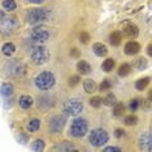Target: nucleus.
Listing matches in <instances>:
<instances>
[{"mask_svg": "<svg viewBox=\"0 0 152 152\" xmlns=\"http://www.w3.org/2000/svg\"><path fill=\"white\" fill-rule=\"evenodd\" d=\"M139 100L138 99H134V100H131V103H130V110L131 112H135V110L139 108Z\"/></svg>", "mask_w": 152, "mask_h": 152, "instance_id": "36", "label": "nucleus"}, {"mask_svg": "<svg viewBox=\"0 0 152 152\" xmlns=\"http://www.w3.org/2000/svg\"><path fill=\"white\" fill-rule=\"evenodd\" d=\"M1 5H3V8H4V11H7V12H13L17 8L15 0H3Z\"/></svg>", "mask_w": 152, "mask_h": 152, "instance_id": "22", "label": "nucleus"}, {"mask_svg": "<svg viewBox=\"0 0 152 152\" xmlns=\"http://www.w3.org/2000/svg\"><path fill=\"white\" fill-rule=\"evenodd\" d=\"M102 103H104L107 107H112V105H115V103H116V96H115V94H112V92L107 94L105 98L102 100Z\"/></svg>", "mask_w": 152, "mask_h": 152, "instance_id": "25", "label": "nucleus"}, {"mask_svg": "<svg viewBox=\"0 0 152 152\" xmlns=\"http://www.w3.org/2000/svg\"><path fill=\"white\" fill-rule=\"evenodd\" d=\"M151 134H143V135H140V139H139V147L140 150L143 151H152V147H151Z\"/></svg>", "mask_w": 152, "mask_h": 152, "instance_id": "11", "label": "nucleus"}, {"mask_svg": "<svg viewBox=\"0 0 152 152\" xmlns=\"http://www.w3.org/2000/svg\"><path fill=\"white\" fill-rule=\"evenodd\" d=\"M121 40H122V37H121V33L120 31H115V33H112L109 35V42L112 46H120L121 44Z\"/></svg>", "mask_w": 152, "mask_h": 152, "instance_id": "19", "label": "nucleus"}, {"mask_svg": "<svg viewBox=\"0 0 152 152\" xmlns=\"http://www.w3.org/2000/svg\"><path fill=\"white\" fill-rule=\"evenodd\" d=\"M65 122H66V120H65L64 116H53L52 118L48 121V127H50V131L52 134H57L60 133V131H63L64 126H65Z\"/></svg>", "mask_w": 152, "mask_h": 152, "instance_id": "8", "label": "nucleus"}, {"mask_svg": "<svg viewBox=\"0 0 152 152\" xmlns=\"http://www.w3.org/2000/svg\"><path fill=\"white\" fill-rule=\"evenodd\" d=\"M7 73L9 75H13V77H20L25 73V65L20 61H9L8 64L5 65Z\"/></svg>", "mask_w": 152, "mask_h": 152, "instance_id": "9", "label": "nucleus"}, {"mask_svg": "<svg viewBox=\"0 0 152 152\" xmlns=\"http://www.w3.org/2000/svg\"><path fill=\"white\" fill-rule=\"evenodd\" d=\"M124 110H125V105H124L122 103H115V107H113V115H115L116 117L122 115Z\"/></svg>", "mask_w": 152, "mask_h": 152, "instance_id": "27", "label": "nucleus"}, {"mask_svg": "<svg viewBox=\"0 0 152 152\" xmlns=\"http://www.w3.org/2000/svg\"><path fill=\"white\" fill-rule=\"evenodd\" d=\"M27 1L33 3V4H42V3L46 1V0H27Z\"/></svg>", "mask_w": 152, "mask_h": 152, "instance_id": "41", "label": "nucleus"}, {"mask_svg": "<svg viewBox=\"0 0 152 152\" xmlns=\"http://www.w3.org/2000/svg\"><path fill=\"white\" fill-rule=\"evenodd\" d=\"M50 18V11L43 8H35L29 11V13L26 15V21L31 25H37V23L44 22Z\"/></svg>", "mask_w": 152, "mask_h": 152, "instance_id": "1", "label": "nucleus"}, {"mask_svg": "<svg viewBox=\"0 0 152 152\" xmlns=\"http://www.w3.org/2000/svg\"><path fill=\"white\" fill-rule=\"evenodd\" d=\"M53 105V102H52V98H50L48 95H44V96H40L38 99V107L42 108L43 110H47L48 108Z\"/></svg>", "mask_w": 152, "mask_h": 152, "instance_id": "12", "label": "nucleus"}, {"mask_svg": "<svg viewBox=\"0 0 152 152\" xmlns=\"http://www.w3.org/2000/svg\"><path fill=\"white\" fill-rule=\"evenodd\" d=\"M79 81H81L79 75H73V77L69 78V86H70V87H74V86H77L79 83Z\"/></svg>", "mask_w": 152, "mask_h": 152, "instance_id": "35", "label": "nucleus"}, {"mask_svg": "<svg viewBox=\"0 0 152 152\" xmlns=\"http://www.w3.org/2000/svg\"><path fill=\"white\" fill-rule=\"evenodd\" d=\"M79 40H81V42L83 43V44L88 43V40H90V34H88V33H86V31L81 33V35H79Z\"/></svg>", "mask_w": 152, "mask_h": 152, "instance_id": "37", "label": "nucleus"}, {"mask_svg": "<svg viewBox=\"0 0 152 152\" xmlns=\"http://www.w3.org/2000/svg\"><path fill=\"white\" fill-rule=\"evenodd\" d=\"M83 109V103L78 99H70L64 104L63 110L68 116H78Z\"/></svg>", "mask_w": 152, "mask_h": 152, "instance_id": "5", "label": "nucleus"}, {"mask_svg": "<svg viewBox=\"0 0 152 152\" xmlns=\"http://www.w3.org/2000/svg\"><path fill=\"white\" fill-rule=\"evenodd\" d=\"M124 33H125L127 37H130V38H137L138 34H139V29H138L135 25L127 23V25L124 27Z\"/></svg>", "mask_w": 152, "mask_h": 152, "instance_id": "15", "label": "nucleus"}, {"mask_svg": "<svg viewBox=\"0 0 152 152\" xmlns=\"http://www.w3.org/2000/svg\"><path fill=\"white\" fill-rule=\"evenodd\" d=\"M105 152H110V151H116V152H120L121 151V148H118V147H113V146H110V147H107L105 150H104Z\"/></svg>", "mask_w": 152, "mask_h": 152, "instance_id": "38", "label": "nucleus"}, {"mask_svg": "<svg viewBox=\"0 0 152 152\" xmlns=\"http://www.w3.org/2000/svg\"><path fill=\"white\" fill-rule=\"evenodd\" d=\"M139 51H140L139 43H137V42H127L125 44V53L126 55L133 56V55H137Z\"/></svg>", "mask_w": 152, "mask_h": 152, "instance_id": "13", "label": "nucleus"}, {"mask_svg": "<svg viewBox=\"0 0 152 152\" xmlns=\"http://www.w3.org/2000/svg\"><path fill=\"white\" fill-rule=\"evenodd\" d=\"M148 83H150V77H144V78L138 79L135 83V87H137V90H139V91H143V90L147 87Z\"/></svg>", "mask_w": 152, "mask_h": 152, "instance_id": "23", "label": "nucleus"}, {"mask_svg": "<svg viewBox=\"0 0 152 152\" xmlns=\"http://www.w3.org/2000/svg\"><path fill=\"white\" fill-rule=\"evenodd\" d=\"M108 133L103 129H95L90 133L88 140L94 147H102L108 142Z\"/></svg>", "mask_w": 152, "mask_h": 152, "instance_id": "3", "label": "nucleus"}, {"mask_svg": "<svg viewBox=\"0 0 152 152\" xmlns=\"http://www.w3.org/2000/svg\"><path fill=\"white\" fill-rule=\"evenodd\" d=\"M13 91H15V88H13L12 83H3L1 86H0V95H3L4 98L12 96Z\"/></svg>", "mask_w": 152, "mask_h": 152, "instance_id": "17", "label": "nucleus"}, {"mask_svg": "<svg viewBox=\"0 0 152 152\" xmlns=\"http://www.w3.org/2000/svg\"><path fill=\"white\" fill-rule=\"evenodd\" d=\"M53 150L56 151H75L73 147H72L70 143H68V142H64V143H60L58 146H56L53 148Z\"/></svg>", "mask_w": 152, "mask_h": 152, "instance_id": "29", "label": "nucleus"}, {"mask_svg": "<svg viewBox=\"0 0 152 152\" xmlns=\"http://www.w3.org/2000/svg\"><path fill=\"white\" fill-rule=\"evenodd\" d=\"M31 148H33V151H43L44 150V142L40 140V139L34 140V143L31 144Z\"/></svg>", "mask_w": 152, "mask_h": 152, "instance_id": "30", "label": "nucleus"}, {"mask_svg": "<svg viewBox=\"0 0 152 152\" xmlns=\"http://www.w3.org/2000/svg\"><path fill=\"white\" fill-rule=\"evenodd\" d=\"M110 87H112V83H110L109 79H104V81H103L102 83H100V86H99L100 91H107V90H109Z\"/></svg>", "mask_w": 152, "mask_h": 152, "instance_id": "33", "label": "nucleus"}, {"mask_svg": "<svg viewBox=\"0 0 152 152\" xmlns=\"http://www.w3.org/2000/svg\"><path fill=\"white\" fill-rule=\"evenodd\" d=\"M50 60V52L44 47H37L31 53V63L35 65H43Z\"/></svg>", "mask_w": 152, "mask_h": 152, "instance_id": "6", "label": "nucleus"}, {"mask_svg": "<svg viewBox=\"0 0 152 152\" xmlns=\"http://www.w3.org/2000/svg\"><path fill=\"white\" fill-rule=\"evenodd\" d=\"M83 88L86 92H88V94H92V92H95L96 90V83L92 79H86V81L83 82Z\"/></svg>", "mask_w": 152, "mask_h": 152, "instance_id": "20", "label": "nucleus"}, {"mask_svg": "<svg viewBox=\"0 0 152 152\" xmlns=\"http://www.w3.org/2000/svg\"><path fill=\"white\" fill-rule=\"evenodd\" d=\"M3 17H4V15H3L1 12H0V21H1V20H3Z\"/></svg>", "mask_w": 152, "mask_h": 152, "instance_id": "43", "label": "nucleus"}, {"mask_svg": "<svg viewBox=\"0 0 152 152\" xmlns=\"http://www.w3.org/2000/svg\"><path fill=\"white\" fill-rule=\"evenodd\" d=\"M137 122H138V118H137V116H133V115H130V116H127L126 118H125V124H126L127 126L135 125Z\"/></svg>", "mask_w": 152, "mask_h": 152, "instance_id": "34", "label": "nucleus"}, {"mask_svg": "<svg viewBox=\"0 0 152 152\" xmlns=\"http://www.w3.org/2000/svg\"><path fill=\"white\" fill-rule=\"evenodd\" d=\"M39 127H40V121L38 120V118H33L29 124H27V130L31 131V133H34V131H37V130H39Z\"/></svg>", "mask_w": 152, "mask_h": 152, "instance_id": "24", "label": "nucleus"}, {"mask_svg": "<svg viewBox=\"0 0 152 152\" xmlns=\"http://www.w3.org/2000/svg\"><path fill=\"white\" fill-rule=\"evenodd\" d=\"M90 105L94 107V108H99L102 105V98L100 96H94V98L90 99Z\"/></svg>", "mask_w": 152, "mask_h": 152, "instance_id": "31", "label": "nucleus"}, {"mask_svg": "<svg viewBox=\"0 0 152 152\" xmlns=\"http://www.w3.org/2000/svg\"><path fill=\"white\" fill-rule=\"evenodd\" d=\"M34 82H35V86L39 90L46 91V90H50V88L53 87L55 75L51 73V72H42L39 75H37V78Z\"/></svg>", "mask_w": 152, "mask_h": 152, "instance_id": "2", "label": "nucleus"}, {"mask_svg": "<svg viewBox=\"0 0 152 152\" xmlns=\"http://www.w3.org/2000/svg\"><path fill=\"white\" fill-rule=\"evenodd\" d=\"M0 27H1V31L5 34H12L17 27V20L15 17H3V20L0 21Z\"/></svg>", "mask_w": 152, "mask_h": 152, "instance_id": "10", "label": "nucleus"}, {"mask_svg": "<svg viewBox=\"0 0 152 152\" xmlns=\"http://www.w3.org/2000/svg\"><path fill=\"white\" fill-rule=\"evenodd\" d=\"M92 51H94V53L96 56H105L107 53H108V50H107V47L104 46L103 43H95L94 46H92Z\"/></svg>", "mask_w": 152, "mask_h": 152, "instance_id": "16", "label": "nucleus"}, {"mask_svg": "<svg viewBox=\"0 0 152 152\" xmlns=\"http://www.w3.org/2000/svg\"><path fill=\"white\" fill-rule=\"evenodd\" d=\"M70 55L73 57H79V51L77 48H73V50H70Z\"/></svg>", "mask_w": 152, "mask_h": 152, "instance_id": "39", "label": "nucleus"}, {"mask_svg": "<svg viewBox=\"0 0 152 152\" xmlns=\"http://www.w3.org/2000/svg\"><path fill=\"white\" fill-rule=\"evenodd\" d=\"M115 65H116V61L113 60V58H107L104 63H103L102 68L104 72H110L113 68H115Z\"/></svg>", "mask_w": 152, "mask_h": 152, "instance_id": "26", "label": "nucleus"}, {"mask_svg": "<svg viewBox=\"0 0 152 152\" xmlns=\"http://www.w3.org/2000/svg\"><path fill=\"white\" fill-rule=\"evenodd\" d=\"M130 70H131V66L129 64H122L118 69V75L120 77H126L130 73Z\"/></svg>", "mask_w": 152, "mask_h": 152, "instance_id": "28", "label": "nucleus"}, {"mask_svg": "<svg viewBox=\"0 0 152 152\" xmlns=\"http://www.w3.org/2000/svg\"><path fill=\"white\" fill-rule=\"evenodd\" d=\"M146 66H147V60L146 58L140 57V58H138V60L135 61V68L139 69V70H143Z\"/></svg>", "mask_w": 152, "mask_h": 152, "instance_id": "32", "label": "nucleus"}, {"mask_svg": "<svg viewBox=\"0 0 152 152\" xmlns=\"http://www.w3.org/2000/svg\"><path fill=\"white\" fill-rule=\"evenodd\" d=\"M77 70L81 74H88L92 70V68H91V65H90L87 61H85V60H81V61H78V64H77Z\"/></svg>", "mask_w": 152, "mask_h": 152, "instance_id": "14", "label": "nucleus"}, {"mask_svg": "<svg viewBox=\"0 0 152 152\" xmlns=\"http://www.w3.org/2000/svg\"><path fill=\"white\" fill-rule=\"evenodd\" d=\"M115 135H116V138H121V137L124 135V130L117 129V130H116V133H115Z\"/></svg>", "mask_w": 152, "mask_h": 152, "instance_id": "40", "label": "nucleus"}, {"mask_svg": "<svg viewBox=\"0 0 152 152\" xmlns=\"http://www.w3.org/2000/svg\"><path fill=\"white\" fill-rule=\"evenodd\" d=\"M50 38V31L46 26H37L33 29L31 35H30V39L35 43H43L48 40Z\"/></svg>", "mask_w": 152, "mask_h": 152, "instance_id": "7", "label": "nucleus"}, {"mask_svg": "<svg viewBox=\"0 0 152 152\" xmlns=\"http://www.w3.org/2000/svg\"><path fill=\"white\" fill-rule=\"evenodd\" d=\"M21 139H22L23 143H26V135H21Z\"/></svg>", "mask_w": 152, "mask_h": 152, "instance_id": "42", "label": "nucleus"}, {"mask_svg": "<svg viewBox=\"0 0 152 152\" xmlns=\"http://www.w3.org/2000/svg\"><path fill=\"white\" fill-rule=\"evenodd\" d=\"M1 51H3V53H4L5 56H12V55L15 53V51H16V47H15V44L13 43L8 42V43H5L4 46H3Z\"/></svg>", "mask_w": 152, "mask_h": 152, "instance_id": "21", "label": "nucleus"}, {"mask_svg": "<svg viewBox=\"0 0 152 152\" xmlns=\"http://www.w3.org/2000/svg\"><path fill=\"white\" fill-rule=\"evenodd\" d=\"M88 130V125H87V121L83 118H75L73 122H72L70 126V134L74 138H82L86 135Z\"/></svg>", "mask_w": 152, "mask_h": 152, "instance_id": "4", "label": "nucleus"}, {"mask_svg": "<svg viewBox=\"0 0 152 152\" xmlns=\"http://www.w3.org/2000/svg\"><path fill=\"white\" fill-rule=\"evenodd\" d=\"M18 103H20V107H21V108L29 109L30 107L33 105V98L31 96H29V95H22L21 98H20Z\"/></svg>", "mask_w": 152, "mask_h": 152, "instance_id": "18", "label": "nucleus"}]
</instances>
